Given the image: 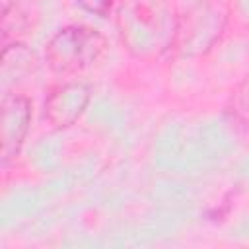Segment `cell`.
<instances>
[{"mask_svg":"<svg viewBox=\"0 0 249 249\" xmlns=\"http://www.w3.org/2000/svg\"><path fill=\"white\" fill-rule=\"evenodd\" d=\"M119 25L128 49L136 53L156 51L171 35L163 0H128L119 12Z\"/></svg>","mask_w":249,"mask_h":249,"instance_id":"cell-2","label":"cell"},{"mask_svg":"<svg viewBox=\"0 0 249 249\" xmlns=\"http://www.w3.org/2000/svg\"><path fill=\"white\" fill-rule=\"evenodd\" d=\"M39 0H2V35L8 41L10 33L19 35L33 27Z\"/></svg>","mask_w":249,"mask_h":249,"instance_id":"cell-5","label":"cell"},{"mask_svg":"<svg viewBox=\"0 0 249 249\" xmlns=\"http://www.w3.org/2000/svg\"><path fill=\"white\" fill-rule=\"evenodd\" d=\"M107 53L105 37L88 25H68L51 37L45 49L49 66L62 76L93 68Z\"/></svg>","mask_w":249,"mask_h":249,"instance_id":"cell-1","label":"cell"},{"mask_svg":"<svg viewBox=\"0 0 249 249\" xmlns=\"http://www.w3.org/2000/svg\"><path fill=\"white\" fill-rule=\"evenodd\" d=\"M89 103V88L82 82H66L51 89L45 101V117L51 124L64 128L78 121Z\"/></svg>","mask_w":249,"mask_h":249,"instance_id":"cell-4","label":"cell"},{"mask_svg":"<svg viewBox=\"0 0 249 249\" xmlns=\"http://www.w3.org/2000/svg\"><path fill=\"white\" fill-rule=\"evenodd\" d=\"M88 12H93L97 16H105L109 12V8L113 6L115 0H78Z\"/></svg>","mask_w":249,"mask_h":249,"instance_id":"cell-6","label":"cell"},{"mask_svg":"<svg viewBox=\"0 0 249 249\" xmlns=\"http://www.w3.org/2000/svg\"><path fill=\"white\" fill-rule=\"evenodd\" d=\"M31 124V103L21 93L2 97V160L10 161L21 148Z\"/></svg>","mask_w":249,"mask_h":249,"instance_id":"cell-3","label":"cell"}]
</instances>
